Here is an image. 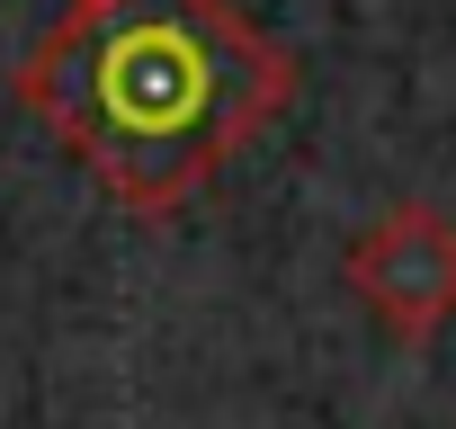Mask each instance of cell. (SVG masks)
<instances>
[{
	"label": "cell",
	"mask_w": 456,
	"mask_h": 429,
	"mask_svg": "<svg viewBox=\"0 0 456 429\" xmlns=\"http://www.w3.org/2000/svg\"><path fill=\"white\" fill-rule=\"evenodd\" d=\"M10 99L134 214H170L296 108V54L233 0L63 10L10 72Z\"/></svg>",
	"instance_id": "6da1fadb"
},
{
	"label": "cell",
	"mask_w": 456,
	"mask_h": 429,
	"mask_svg": "<svg viewBox=\"0 0 456 429\" xmlns=\"http://www.w3.org/2000/svg\"><path fill=\"white\" fill-rule=\"evenodd\" d=\"M349 295L358 313L403 340V349H429L447 322H456V214L429 206V197H403L385 214L349 233Z\"/></svg>",
	"instance_id": "7a4b0ae2"
},
{
	"label": "cell",
	"mask_w": 456,
	"mask_h": 429,
	"mask_svg": "<svg viewBox=\"0 0 456 429\" xmlns=\"http://www.w3.org/2000/svg\"><path fill=\"white\" fill-rule=\"evenodd\" d=\"M72 10H108V0H72Z\"/></svg>",
	"instance_id": "3957f363"
}]
</instances>
